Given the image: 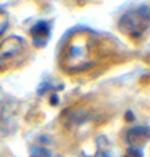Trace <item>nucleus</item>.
Wrapping results in <instances>:
<instances>
[{
  "label": "nucleus",
  "instance_id": "f03ea898",
  "mask_svg": "<svg viewBox=\"0 0 150 157\" xmlns=\"http://www.w3.org/2000/svg\"><path fill=\"white\" fill-rule=\"evenodd\" d=\"M26 54V42L19 36L8 37L0 45V71L17 66Z\"/></svg>",
  "mask_w": 150,
  "mask_h": 157
},
{
  "label": "nucleus",
  "instance_id": "0eeeda50",
  "mask_svg": "<svg viewBox=\"0 0 150 157\" xmlns=\"http://www.w3.org/2000/svg\"><path fill=\"white\" fill-rule=\"evenodd\" d=\"M7 23H8V21H7L6 17H4L3 15H0V34H2V33L4 32V30H6L7 25H8Z\"/></svg>",
  "mask_w": 150,
  "mask_h": 157
},
{
  "label": "nucleus",
  "instance_id": "7ed1b4c3",
  "mask_svg": "<svg viewBox=\"0 0 150 157\" xmlns=\"http://www.w3.org/2000/svg\"><path fill=\"white\" fill-rule=\"evenodd\" d=\"M33 42L36 46H45L50 37V25L46 21H38L34 27L30 29Z\"/></svg>",
  "mask_w": 150,
  "mask_h": 157
},
{
  "label": "nucleus",
  "instance_id": "20e7f679",
  "mask_svg": "<svg viewBox=\"0 0 150 157\" xmlns=\"http://www.w3.org/2000/svg\"><path fill=\"white\" fill-rule=\"evenodd\" d=\"M150 137V131L149 128L145 127H136L132 128L126 135V141L130 144L132 147L137 148L138 144H142L146 140H149Z\"/></svg>",
  "mask_w": 150,
  "mask_h": 157
},
{
  "label": "nucleus",
  "instance_id": "39448f33",
  "mask_svg": "<svg viewBox=\"0 0 150 157\" xmlns=\"http://www.w3.org/2000/svg\"><path fill=\"white\" fill-rule=\"evenodd\" d=\"M30 157H51L50 153L43 148H33Z\"/></svg>",
  "mask_w": 150,
  "mask_h": 157
},
{
  "label": "nucleus",
  "instance_id": "f257e3e1",
  "mask_svg": "<svg viewBox=\"0 0 150 157\" xmlns=\"http://www.w3.org/2000/svg\"><path fill=\"white\" fill-rule=\"evenodd\" d=\"M150 27V10L148 7H140L126 12L118 21V29L132 37L141 36Z\"/></svg>",
  "mask_w": 150,
  "mask_h": 157
},
{
  "label": "nucleus",
  "instance_id": "423d86ee",
  "mask_svg": "<svg viewBox=\"0 0 150 157\" xmlns=\"http://www.w3.org/2000/svg\"><path fill=\"white\" fill-rule=\"evenodd\" d=\"M126 157H142V152H141L138 148L130 147L126 152Z\"/></svg>",
  "mask_w": 150,
  "mask_h": 157
}]
</instances>
